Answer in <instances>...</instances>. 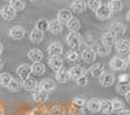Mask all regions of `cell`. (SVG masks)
Segmentation results:
<instances>
[{"mask_svg": "<svg viewBox=\"0 0 130 115\" xmlns=\"http://www.w3.org/2000/svg\"><path fill=\"white\" fill-rule=\"evenodd\" d=\"M89 72H90V75L92 76V78H100V75L104 72V67H103V64H94L91 67H90V70H89Z\"/></svg>", "mask_w": 130, "mask_h": 115, "instance_id": "44dd1931", "label": "cell"}, {"mask_svg": "<svg viewBox=\"0 0 130 115\" xmlns=\"http://www.w3.org/2000/svg\"><path fill=\"white\" fill-rule=\"evenodd\" d=\"M2 50H3V44L0 43V53H2Z\"/></svg>", "mask_w": 130, "mask_h": 115, "instance_id": "bcb514c9", "label": "cell"}, {"mask_svg": "<svg viewBox=\"0 0 130 115\" xmlns=\"http://www.w3.org/2000/svg\"><path fill=\"white\" fill-rule=\"evenodd\" d=\"M43 38H44V34H43V31L38 30V28H34L30 33V41L31 43H40V41L43 40Z\"/></svg>", "mask_w": 130, "mask_h": 115, "instance_id": "603a6c76", "label": "cell"}, {"mask_svg": "<svg viewBox=\"0 0 130 115\" xmlns=\"http://www.w3.org/2000/svg\"><path fill=\"white\" fill-rule=\"evenodd\" d=\"M99 80H100V84H102L103 87L108 88V87H111V85H113V84H115L116 78H115V75H113V74H111V72L104 71L103 74L100 75Z\"/></svg>", "mask_w": 130, "mask_h": 115, "instance_id": "5b68a950", "label": "cell"}, {"mask_svg": "<svg viewBox=\"0 0 130 115\" xmlns=\"http://www.w3.org/2000/svg\"><path fill=\"white\" fill-rule=\"evenodd\" d=\"M108 7H109V9L112 10V13H117L122 9V2L121 0H109Z\"/></svg>", "mask_w": 130, "mask_h": 115, "instance_id": "4dcf8cb0", "label": "cell"}, {"mask_svg": "<svg viewBox=\"0 0 130 115\" xmlns=\"http://www.w3.org/2000/svg\"><path fill=\"white\" fill-rule=\"evenodd\" d=\"M67 43L73 49L79 48L81 44H82V36L78 33H75V31H72V33L68 34V36H67Z\"/></svg>", "mask_w": 130, "mask_h": 115, "instance_id": "7a4b0ae2", "label": "cell"}, {"mask_svg": "<svg viewBox=\"0 0 130 115\" xmlns=\"http://www.w3.org/2000/svg\"><path fill=\"white\" fill-rule=\"evenodd\" d=\"M67 60L70 61V62H75V61H78L79 60V54H78V52H75L74 49L73 50H69L68 53H67Z\"/></svg>", "mask_w": 130, "mask_h": 115, "instance_id": "74e56055", "label": "cell"}, {"mask_svg": "<svg viewBox=\"0 0 130 115\" xmlns=\"http://www.w3.org/2000/svg\"><path fill=\"white\" fill-rule=\"evenodd\" d=\"M55 78L59 83H68L70 79H72V75H70V71L67 70V69H60L59 71H56V74H55Z\"/></svg>", "mask_w": 130, "mask_h": 115, "instance_id": "ba28073f", "label": "cell"}, {"mask_svg": "<svg viewBox=\"0 0 130 115\" xmlns=\"http://www.w3.org/2000/svg\"><path fill=\"white\" fill-rule=\"evenodd\" d=\"M116 89H117V92L120 93V95H124V96H126L127 93L130 92V83H127V81H118V84L116 85Z\"/></svg>", "mask_w": 130, "mask_h": 115, "instance_id": "484cf974", "label": "cell"}, {"mask_svg": "<svg viewBox=\"0 0 130 115\" xmlns=\"http://www.w3.org/2000/svg\"><path fill=\"white\" fill-rule=\"evenodd\" d=\"M96 54H98L96 50L92 49V48H85V49L82 50V53H81L82 60L86 62V64H92V62H95Z\"/></svg>", "mask_w": 130, "mask_h": 115, "instance_id": "277c9868", "label": "cell"}, {"mask_svg": "<svg viewBox=\"0 0 130 115\" xmlns=\"http://www.w3.org/2000/svg\"><path fill=\"white\" fill-rule=\"evenodd\" d=\"M100 106H102V100L99 98H91L89 102H87V107L89 111L91 112H99L100 111Z\"/></svg>", "mask_w": 130, "mask_h": 115, "instance_id": "d6986e66", "label": "cell"}, {"mask_svg": "<svg viewBox=\"0 0 130 115\" xmlns=\"http://www.w3.org/2000/svg\"><path fill=\"white\" fill-rule=\"evenodd\" d=\"M96 53L99 54V56H103V57H105V56H108L111 53V47H108V45H105V44H103V43H100V44H98L96 45Z\"/></svg>", "mask_w": 130, "mask_h": 115, "instance_id": "f1b7e54d", "label": "cell"}, {"mask_svg": "<svg viewBox=\"0 0 130 115\" xmlns=\"http://www.w3.org/2000/svg\"><path fill=\"white\" fill-rule=\"evenodd\" d=\"M109 64H111V69L112 70H115V71H124V70H126L129 62L126 60H124L122 57H120V56H115L111 60Z\"/></svg>", "mask_w": 130, "mask_h": 115, "instance_id": "6da1fadb", "label": "cell"}, {"mask_svg": "<svg viewBox=\"0 0 130 115\" xmlns=\"http://www.w3.org/2000/svg\"><path fill=\"white\" fill-rule=\"evenodd\" d=\"M30 2H37V0H30Z\"/></svg>", "mask_w": 130, "mask_h": 115, "instance_id": "681fc988", "label": "cell"}, {"mask_svg": "<svg viewBox=\"0 0 130 115\" xmlns=\"http://www.w3.org/2000/svg\"><path fill=\"white\" fill-rule=\"evenodd\" d=\"M26 34V31L22 26H13L12 28L9 30V36L14 39V40H20V39H22Z\"/></svg>", "mask_w": 130, "mask_h": 115, "instance_id": "8fae6325", "label": "cell"}, {"mask_svg": "<svg viewBox=\"0 0 130 115\" xmlns=\"http://www.w3.org/2000/svg\"><path fill=\"white\" fill-rule=\"evenodd\" d=\"M109 33H112V35H113L115 38L120 39V38L126 33V27H125L122 23H120V22H113V23L109 26Z\"/></svg>", "mask_w": 130, "mask_h": 115, "instance_id": "3957f363", "label": "cell"}, {"mask_svg": "<svg viewBox=\"0 0 130 115\" xmlns=\"http://www.w3.org/2000/svg\"><path fill=\"white\" fill-rule=\"evenodd\" d=\"M5 2H9V3H10V2H12V0H5Z\"/></svg>", "mask_w": 130, "mask_h": 115, "instance_id": "c3c4849f", "label": "cell"}, {"mask_svg": "<svg viewBox=\"0 0 130 115\" xmlns=\"http://www.w3.org/2000/svg\"><path fill=\"white\" fill-rule=\"evenodd\" d=\"M31 69H32V74L37 75V76H42L46 71V66H44V64H42V62H34Z\"/></svg>", "mask_w": 130, "mask_h": 115, "instance_id": "cb8c5ba5", "label": "cell"}, {"mask_svg": "<svg viewBox=\"0 0 130 115\" xmlns=\"http://www.w3.org/2000/svg\"><path fill=\"white\" fill-rule=\"evenodd\" d=\"M125 97H126V101H127V102H130V92L127 93V95H126Z\"/></svg>", "mask_w": 130, "mask_h": 115, "instance_id": "b9f144b4", "label": "cell"}, {"mask_svg": "<svg viewBox=\"0 0 130 115\" xmlns=\"http://www.w3.org/2000/svg\"><path fill=\"white\" fill-rule=\"evenodd\" d=\"M27 57L32 62H42V60H43V52L40 49H38V48L30 49L29 53H27Z\"/></svg>", "mask_w": 130, "mask_h": 115, "instance_id": "ac0fdd59", "label": "cell"}, {"mask_svg": "<svg viewBox=\"0 0 130 115\" xmlns=\"http://www.w3.org/2000/svg\"><path fill=\"white\" fill-rule=\"evenodd\" d=\"M48 53L51 56H61L62 53V45L59 41H52L48 47Z\"/></svg>", "mask_w": 130, "mask_h": 115, "instance_id": "e0dca14e", "label": "cell"}, {"mask_svg": "<svg viewBox=\"0 0 130 115\" xmlns=\"http://www.w3.org/2000/svg\"><path fill=\"white\" fill-rule=\"evenodd\" d=\"M48 65L53 71L56 72V71H59L60 69L64 67V61L60 56H51L50 60H48Z\"/></svg>", "mask_w": 130, "mask_h": 115, "instance_id": "52a82bcc", "label": "cell"}, {"mask_svg": "<svg viewBox=\"0 0 130 115\" xmlns=\"http://www.w3.org/2000/svg\"><path fill=\"white\" fill-rule=\"evenodd\" d=\"M17 12L10 7V5H7V7H3L2 9H0V16H2L4 19L9 21V19H13L16 17Z\"/></svg>", "mask_w": 130, "mask_h": 115, "instance_id": "4fadbf2b", "label": "cell"}, {"mask_svg": "<svg viewBox=\"0 0 130 115\" xmlns=\"http://www.w3.org/2000/svg\"><path fill=\"white\" fill-rule=\"evenodd\" d=\"M115 47L118 53H126V52H130V41L126 39H117Z\"/></svg>", "mask_w": 130, "mask_h": 115, "instance_id": "9c48e42d", "label": "cell"}, {"mask_svg": "<svg viewBox=\"0 0 130 115\" xmlns=\"http://www.w3.org/2000/svg\"><path fill=\"white\" fill-rule=\"evenodd\" d=\"M32 98H34V101L37 102H46L47 98H48V93L44 92V91H42V89H35L34 93H32Z\"/></svg>", "mask_w": 130, "mask_h": 115, "instance_id": "7402d4cb", "label": "cell"}, {"mask_svg": "<svg viewBox=\"0 0 130 115\" xmlns=\"http://www.w3.org/2000/svg\"><path fill=\"white\" fill-rule=\"evenodd\" d=\"M48 26H50V21H47V18H39L35 23V28L43 31V33L48 30Z\"/></svg>", "mask_w": 130, "mask_h": 115, "instance_id": "1f68e13d", "label": "cell"}, {"mask_svg": "<svg viewBox=\"0 0 130 115\" xmlns=\"http://www.w3.org/2000/svg\"><path fill=\"white\" fill-rule=\"evenodd\" d=\"M100 111L104 114H111L113 112V103L109 100H102V106H100Z\"/></svg>", "mask_w": 130, "mask_h": 115, "instance_id": "83f0119b", "label": "cell"}, {"mask_svg": "<svg viewBox=\"0 0 130 115\" xmlns=\"http://www.w3.org/2000/svg\"><path fill=\"white\" fill-rule=\"evenodd\" d=\"M72 18H73V16H72V12L69 9H61L57 14V19L61 23H65V25H67Z\"/></svg>", "mask_w": 130, "mask_h": 115, "instance_id": "ffe728a7", "label": "cell"}, {"mask_svg": "<svg viewBox=\"0 0 130 115\" xmlns=\"http://www.w3.org/2000/svg\"><path fill=\"white\" fill-rule=\"evenodd\" d=\"M17 74L22 80H26L27 78H30V74H32V69L30 65H26V64L20 65L17 67Z\"/></svg>", "mask_w": 130, "mask_h": 115, "instance_id": "30bf717a", "label": "cell"}, {"mask_svg": "<svg viewBox=\"0 0 130 115\" xmlns=\"http://www.w3.org/2000/svg\"><path fill=\"white\" fill-rule=\"evenodd\" d=\"M73 105H74V107L82 109L85 106H87V101H86L85 98H74L73 100Z\"/></svg>", "mask_w": 130, "mask_h": 115, "instance_id": "f35d334b", "label": "cell"}, {"mask_svg": "<svg viewBox=\"0 0 130 115\" xmlns=\"http://www.w3.org/2000/svg\"><path fill=\"white\" fill-rule=\"evenodd\" d=\"M118 115H130V110H124L121 112H118Z\"/></svg>", "mask_w": 130, "mask_h": 115, "instance_id": "60d3db41", "label": "cell"}, {"mask_svg": "<svg viewBox=\"0 0 130 115\" xmlns=\"http://www.w3.org/2000/svg\"><path fill=\"white\" fill-rule=\"evenodd\" d=\"M39 89L50 93V92H52V91L56 89V81L53 80V79H50V78L43 79V80L39 83Z\"/></svg>", "mask_w": 130, "mask_h": 115, "instance_id": "8992f818", "label": "cell"}, {"mask_svg": "<svg viewBox=\"0 0 130 115\" xmlns=\"http://www.w3.org/2000/svg\"><path fill=\"white\" fill-rule=\"evenodd\" d=\"M102 43L108 45V47H112L113 44H116V38L112 35V33L108 31V33H104L102 35Z\"/></svg>", "mask_w": 130, "mask_h": 115, "instance_id": "d4e9b609", "label": "cell"}, {"mask_svg": "<svg viewBox=\"0 0 130 115\" xmlns=\"http://www.w3.org/2000/svg\"><path fill=\"white\" fill-rule=\"evenodd\" d=\"M86 9V3L83 0H74L70 4V10L74 13H83Z\"/></svg>", "mask_w": 130, "mask_h": 115, "instance_id": "9a60e30c", "label": "cell"}, {"mask_svg": "<svg viewBox=\"0 0 130 115\" xmlns=\"http://www.w3.org/2000/svg\"><path fill=\"white\" fill-rule=\"evenodd\" d=\"M126 19H127V21H130V10L126 13Z\"/></svg>", "mask_w": 130, "mask_h": 115, "instance_id": "7bdbcfd3", "label": "cell"}, {"mask_svg": "<svg viewBox=\"0 0 130 115\" xmlns=\"http://www.w3.org/2000/svg\"><path fill=\"white\" fill-rule=\"evenodd\" d=\"M102 5H103L102 4V0H89V3H87V7L91 10H94V12H96V10L99 9Z\"/></svg>", "mask_w": 130, "mask_h": 115, "instance_id": "8d00e7d4", "label": "cell"}, {"mask_svg": "<svg viewBox=\"0 0 130 115\" xmlns=\"http://www.w3.org/2000/svg\"><path fill=\"white\" fill-rule=\"evenodd\" d=\"M22 84H24V88L26 91H32V92H34L37 89L39 83H37V80L32 79V78H27L26 80H22Z\"/></svg>", "mask_w": 130, "mask_h": 115, "instance_id": "4316f807", "label": "cell"}, {"mask_svg": "<svg viewBox=\"0 0 130 115\" xmlns=\"http://www.w3.org/2000/svg\"><path fill=\"white\" fill-rule=\"evenodd\" d=\"M96 17L99 19H108L111 16H112V10L109 9V7L108 5H102L99 9L95 12Z\"/></svg>", "mask_w": 130, "mask_h": 115, "instance_id": "5bb4252c", "label": "cell"}, {"mask_svg": "<svg viewBox=\"0 0 130 115\" xmlns=\"http://www.w3.org/2000/svg\"><path fill=\"white\" fill-rule=\"evenodd\" d=\"M12 75L9 74V72H2L0 74V85L2 87H7L8 88V85L10 84V81H12Z\"/></svg>", "mask_w": 130, "mask_h": 115, "instance_id": "f546056e", "label": "cell"}, {"mask_svg": "<svg viewBox=\"0 0 130 115\" xmlns=\"http://www.w3.org/2000/svg\"><path fill=\"white\" fill-rule=\"evenodd\" d=\"M0 115H3V110H2V107H0Z\"/></svg>", "mask_w": 130, "mask_h": 115, "instance_id": "7dc6e473", "label": "cell"}, {"mask_svg": "<svg viewBox=\"0 0 130 115\" xmlns=\"http://www.w3.org/2000/svg\"><path fill=\"white\" fill-rule=\"evenodd\" d=\"M112 103H113V111L121 112V111L125 110V105H124V102H122L121 100L115 98V100H112Z\"/></svg>", "mask_w": 130, "mask_h": 115, "instance_id": "d590c367", "label": "cell"}, {"mask_svg": "<svg viewBox=\"0 0 130 115\" xmlns=\"http://www.w3.org/2000/svg\"><path fill=\"white\" fill-rule=\"evenodd\" d=\"M48 31L53 35H59L62 33V23L56 18V19H51L50 21V26H48Z\"/></svg>", "mask_w": 130, "mask_h": 115, "instance_id": "7c38bea8", "label": "cell"}, {"mask_svg": "<svg viewBox=\"0 0 130 115\" xmlns=\"http://www.w3.org/2000/svg\"><path fill=\"white\" fill-rule=\"evenodd\" d=\"M22 87H24V84H22V81H21V80H18V79H12L10 84L8 85V89H9L10 92H18Z\"/></svg>", "mask_w": 130, "mask_h": 115, "instance_id": "d6a6232c", "label": "cell"}, {"mask_svg": "<svg viewBox=\"0 0 130 115\" xmlns=\"http://www.w3.org/2000/svg\"><path fill=\"white\" fill-rule=\"evenodd\" d=\"M67 27L70 30V31H78L79 30V27H81V21L78 19V18H72L69 22L67 23Z\"/></svg>", "mask_w": 130, "mask_h": 115, "instance_id": "836d02e7", "label": "cell"}, {"mask_svg": "<svg viewBox=\"0 0 130 115\" xmlns=\"http://www.w3.org/2000/svg\"><path fill=\"white\" fill-rule=\"evenodd\" d=\"M127 62L130 64V52H129V54H127Z\"/></svg>", "mask_w": 130, "mask_h": 115, "instance_id": "ee69618b", "label": "cell"}, {"mask_svg": "<svg viewBox=\"0 0 130 115\" xmlns=\"http://www.w3.org/2000/svg\"><path fill=\"white\" fill-rule=\"evenodd\" d=\"M75 83H77V85H78V87H86L89 81H87V78H86V75H85V76L77 79V80H75Z\"/></svg>", "mask_w": 130, "mask_h": 115, "instance_id": "ab89813d", "label": "cell"}, {"mask_svg": "<svg viewBox=\"0 0 130 115\" xmlns=\"http://www.w3.org/2000/svg\"><path fill=\"white\" fill-rule=\"evenodd\" d=\"M2 67H3V61L0 60V70H2Z\"/></svg>", "mask_w": 130, "mask_h": 115, "instance_id": "f6af8a7d", "label": "cell"}, {"mask_svg": "<svg viewBox=\"0 0 130 115\" xmlns=\"http://www.w3.org/2000/svg\"><path fill=\"white\" fill-rule=\"evenodd\" d=\"M69 71H70L72 79H74V80H77V79H79V78H82V76H85V75H86V70H85L82 66H79V65L73 66Z\"/></svg>", "mask_w": 130, "mask_h": 115, "instance_id": "2e32d148", "label": "cell"}, {"mask_svg": "<svg viewBox=\"0 0 130 115\" xmlns=\"http://www.w3.org/2000/svg\"><path fill=\"white\" fill-rule=\"evenodd\" d=\"M9 5L12 7V8L16 10V12H20V10L25 9L26 3H25V0H12V2L9 3Z\"/></svg>", "mask_w": 130, "mask_h": 115, "instance_id": "e575fe53", "label": "cell"}]
</instances>
